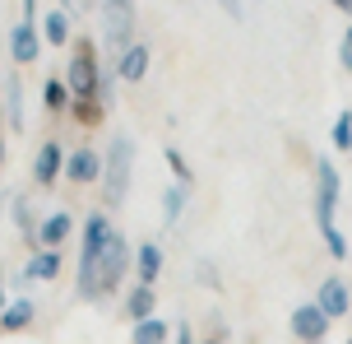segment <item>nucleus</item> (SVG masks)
Returning <instances> with one entry per match:
<instances>
[{
	"label": "nucleus",
	"instance_id": "nucleus-1",
	"mask_svg": "<svg viewBox=\"0 0 352 344\" xmlns=\"http://www.w3.org/2000/svg\"><path fill=\"white\" fill-rule=\"evenodd\" d=\"M338 196H343L338 168L329 163V159H320V163H316V223H320V237H324L329 256H334V261H343V256H348V237L338 233V223H334Z\"/></svg>",
	"mask_w": 352,
	"mask_h": 344
},
{
	"label": "nucleus",
	"instance_id": "nucleus-2",
	"mask_svg": "<svg viewBox=\"0 0 352 344\" xmlns=\"http://www.w3.org/2000/svg\"><path fill=\"white\" fill-rule=\"evenodd\" d=\"M107 237H111V219L93 210L84 223V256H79V298L84 303H98V256H102Z\"/></svg>",
	"mask_w": 352,
	"mask_h": 344
},
{
	"label": "nucleus",
	"instance_id": "nucleus-3",
	"mask_svg": "<svg viewBox=\"0 0 352 344\" xmlns=\"http://www.w3.org/2000/svg\"><path fill=\"white\" fill-rule=\"evenodd\" d=\"M130 172H135V145H130V135H116L102 154V200L116 210L130 191Z\"/></svg>",
	"mask_w": 352,
	"mask_h": 344
},
{
	"label": "nucleus",
	"instance_id": "nucleus-4",
	"mask_svg": "<svg viewBox=\"0 0 352 344\" xmlns=\"http://www.w3.org/2000/svg\"><path fill=\"white\" fill-rule=\"evenodd\" d=\"M65 89H70V98H98V89H102V65H98L93 42H74L70 65H65Z\"/></svg>",
	"mask_w": 352,
	"mask_h": 344
},
{
	"label": "nucleus",
	"instance_id": "nucleus-5",
	"mask_svg": "<svg viewBox=\"0 0 352 344\" xmlns=\"http://www.w3.org/2000/svg\"><path fill=\"white\" fill-rule=\"evenodd\" d=\"M135 42V0H102V52L121 56Z\"/></svg>",
	"mask_w": 352,
	"mask_h": 344
},
{
	"label": "nucleus",
	"instance_id": "nucleus-6",
	"mask_svg": "<svg viewBox=\"0 0 352 344\" xmlns=\"http://www.w3.org/2000/svg\"><path fill=\"white\" fill-rule=\"evenodd\" d=\"M125 270H130V247H125V237L111 228V237H107L102 256H98V298L116 293V284L125 279Z\"/></svg>",
	"mask_w": 352,
	"mask_h": 344
},
{
	"label": "nucleus",
	"instance_id": "nucleus-7",
	"mask_svg": "<svg viewBox=\"0 0 352 344\" xmlns=\"http://www.w3.org/2000/svg\"><path fill=\"white\" fill-rule=\"evenodd\" d=\"M292 335L306 344H316L329 335V316L316 307V303H301V307H292Z\"/></svg>",
	"mask_w": 352,
	"mask_h": 344
},
{
	"label": "nucleus",
	"instance_id": "nucleus-8",
	"mask_svg": "<svg viewBox=\"0 0 352 344\" xmlns=\"http://www.w3.org/2000/svg\"><path fill=\"white\" fill-rule=\"evenodd\" d=\"M144 74H148V42H130V47L116 56V79H125V84H140Z\"/></svg>",
	"mask_w": 352,
	"mask_h": 344
},
{
	"label": "nucleus",
	"instance_id": "nucleus-9",
	"mask_svg": "<svg viewBox=\"0 0 352 344\" xmlns=\"http://www.w3.org/2000/svg\"><path fill=\"white\" fill-rule=\"evenodd\" d=\"M65 177L79 181V186H84V181H98L102 177V154H98V149H74L70 159H65Z\"/></svg>",
	"mask_w": 352,
	"mask_h": 344
},
{
	"label": "nucleus",
	"instance_id": "nucleus-10",
	"mask_svg": "<svg viewBox=\"0 0 352 344\" xmlns=\"http://www.w3.org/2000/svg\"><path fill=\"white\" fill-rule=\"evenodd\" d=\"M60 168H65V149L52 140V145L37 149V159H33V181H37V186H52V181L60 177Z\"/></svg>",
	"mask_w": 352,
	"mask_h": 344
},
{
	"label": "nucleus",
	"instance_id": "nucleus-11",
	"mask_svg": "<svg viewBox=\"0 0 352 344\" xmlns=\"http://www.w3.org/2000/svg\"><path fill=\"white\" fill-rule=\"evenodd\" d=\"M316 307L324 312V316H329V321H334V316H343V312H348V284H343V279H338V274H329V279H324V284H320V298H316Z\"/></svg>",
	"mask_w": 352,
	"mask_h": 344
},
{
	"label": "nucleus",
	"instance_id": "nucleus-12",
	"mask_svg": "<svg viewBox=\"0 0 352 344\" xmlns=\"http://www.w3.org/2000/svg\"><path fill=\"white\" fill-rule=\"evenodd\" d=\"M10 52H14V61H19V65H28V61H37V52H42V42H37V28H33V23H23V19L14 23V33H10Z\"/></svg>",
	"mask_w": 352,
	"mask_h": 344
},
{
	"label": "nucleus",
	"instance_id": "nucleus-13",
	"mask_svg": "<svg viewBox=\"0 0 352 344\" xmlns=\"http://www.w3.org/2000/svg\"><path fill=\"white\" fill-rule=\"evenodd\" d=\"M5 112H10V130H28V112H23V79H19V74L5 79Z\"/></svg>",
	"mask_w": 352,
	"mask_h": 344
},
{
	"label": "nucleus",
	"instance_id": "nucleus-14",
	"mask_svg": "<svg viewBox=\"0 0 352 344\" xmlns=\"http://www.w3.org/2000/svg\"><path fill=\"white\" fill-rule=\"evenodd\" d=\"M70 228H74V223H70V214L60 210V214H52L47 223H37V242H42L47 252H56V247H60V242L70 237Z\"/></svg>",
	"mask_w": 352,
	"mask_h": 344
},
{
	"label": "nucleus",
	"instance_id": "nucleus-15",
	"mask_svg": "<svg viewBox=\"0 0 352 344\" xmlns=\"http://www.w3.org/2000/svg\"><path fill=\"white\" fill-rule=\"evenodd\" d=\"M135 270H140L144 289H153V279L162 274V247L158 242H140V265H135Z\"/></svg>",
	"mask_w": 352,
	"mask_h": 344
},
{
	"label": "nucleus",
	"instance_id": "nucleus-16",
	"mask_svg": "<svg viewBox=\"0 0 352 344\" xmlns=\"http://www.w3.org/2000/svg\"><path fill=\"white\" fill-rule=\"evenodd\" d=\"M153 307H158V298H153V289H144V284H135L130 289V303H125V312H130V321L140 326V321H148L153 316Z\"/></svg>",
	"mask_w": 352,
	"mask_h": 344
},
{
	"label": "nucleus",
	"instance_id": "nucleus-17",
	"mask_svg": "<svg viewBox=\"0 0 352 344\" xmlns=\"http://www.w3.org/2000/svg\"><path fill=\"white\" fill-rule=\"evenodd\" d=\"M56 274H60V256L37 252L33 261H28V270H23V284H28V279H56Z\"/></svg>",
	"mask_w": 352,
	"mask_h": 344
},
{
	"label": "nucleus",
	"instance_id": "nucleus-18",
	"mask_svg": "<svg viewBox=\"0 0 352 344\" xmlns=\"http://www.w3.org/2000/svg\"><path fill=\"white\" fill-rule=\"evenodd\" d=\"M28 321H33V303H28V298L5 303V312H0V326H5V330H23Z\"/></svg>",
	"mask_w": 352,
	"mask_h": 344
},
{
	"label": "nucleus",
	"instance_id": "nucleus-19",
	"mask_svg": "<svg viewBox=\"0 0 352 344\" xmlns=\"http://www.w3.org/2000/svg\"><path fill=\"white\" fill-rule=\"evenodd\" d=\"M186 200H190V191H186V186L162 191V223H167V228H176V219L186 214Z\"/></svg>",
	"mask_w": 352,
	"mask_h": 344
},
{
	"label": "nucleus",
	"instance_id": "nucleus-20",
	"mask_svg": "<svg viewBox=\"0 0 352 344\" xmlns=\"http://www.w3.org/2000/svg\"><path fill=\"white\" fill-rule=\"evenodd\" d=\"M42 33H47L52 47H65V42H70V14H65V10H52L47 23H42Z\"/></svg>",
	"mask_w": 352,
	"mask_h": 344
},
{
	"label": "nucleus",
	"instance_id": "nucleus-21",
	"mask_svg": "<svg viewBox=\"0 0 352 344\" xmlns=\"http://www.w3.org/2000/svg\"><path fill=\"white\" fill-rule=\"evenodd\" d=\"M10 210H14V228L23 237H37V214H33V205H28V196H14L10 200Z\"/></svg>",
	"mask_w": 352,
	"mask_h": 344
},
{
	"label": "nucleus",
	"instance_id": "nucleus-22",
	"mask_svg": "<svg viewBox=\"0 0 352 344\" xmlns=\"http://www.w3.org/2000/svg\"><path fill=\"white\" fill-rule=\"evenodd\" d=\"M162 159H167V168H172V172H176V186H190V181H195L190 163H186V154H181V149H176V145H167V149H162Z\"/></svg>",
	"mask_w": 352,
	"mask_h": 344
},
{
	"label": "nucleus",
	"instance_id": "nucleus-23",
	"mask_svg": "<svg viewBox=\"0 0 352 344\" xmlns=\"http://www.w3.org/2000/svg\"><path fill=\"white\" fill-rule=\"evenodd\" d=\"M162 340H167V321H158V316L135 326V344H162Z\"/></svg>",
	"mask_w": 352,
	"mask_h": 344
},
{
	"label": "nucleus",
	"instance_id": "nucleus-24",
	"mask_svg": "<svg viewBox=\"0 0 352 344\" xmlns=\"http://www.w3.org/2000/svg\"><path fill=\"white\" fill-rule=\"evenodd\" d=\"M42 98H47V108H52V112H65V103H70L65 74H52V79H47V93H42Z\"/></svg>",
	"mask_w": 352,
	"mask_h": 344
},
{
	"label": "nucleus",
	"instance_id": "nucleus-25",
	"mask_svg": "<svg viewBox=\"0 0 352 344\" xmlns=\"http://www.w3.org/2000/svg\"><path fill=\"white\" fill-rule=\"evenodd\" d=\"M74 117H79V126H98L102 121V103L98 98H74Z\"/></svg>",
	"mask_w": 352,
	"mask_h": 344
},
{
	"label": "nucleus",
	"instance_id": "nucleus-26",
	"mask_svg": "<svg viewBox=\"0 0 352 344\" xmlns=\"http://www.w3.org/2000/svg\"><path fill=\"white\" fill-rule=\"evenodd\" d=\"M334 149H343V154L352 149V112H338V121H334Z\"/></svg>",
	"mask_w": 352,
	"mask_h": 344
},
{
	"label": "nucleus",
	"instance_id": "nucleus-27",
	"mask_svg": "<svg viewBox=\"0 0 352 344\" xmlns=\"http://www.w3.org/2000/svg\"><path fill=\"white\" fill-rule=\"evenodd\" d=\"M338 65L352 70V23H348V33H343V42H338Z\"/></svg>",
	"mask_w": 352,
	"mask_h": 344
},
{
	"label": "nucleus",
	"instance_id": "nucleus-28",
	"mask_svg": "<svg viewBox=\"0 0 352 344\" xmlns=\"http://www.w3.org/2000/svg\"><path fill=\"white\" fill-rule=\"evenodd\" d=\"M199 279L204 284H218V270H209V261H199Z\"/></svg>",
	"mask_w": 352,
	"mask_h": 344
},
{
	"label": "nucleus",
	"instance_id": "nucleus-29",
	"mask_svg": "<svg viewBox=\"0 0 352 344\" xmlns=\"http://www.w3.org/2000/svg\"><path fill=\"white\" fill-rule=\"evenodd\" d=\"M176 344H195V340H190V326H186V321L176 326Z\"/></svg>",
	"mask_w": 352,
	"mask_h": 344
},
{
	"label": "nucleus",
	"instance_id": "nucleus-30",
	"mask_svg": "<svg viewBox=\"0 0 352 344\" xmlns=\"http://www.w3.org/2000/svg\"><path fill=\"white\" fill-rule=\"evenodd\" d=\"M223 10H228L232 19H241V0H223Z\"/></svg>",
	"mask_w": 352,
	"mask_h": 344
},
{
	"label": "nucleus",
	"instance_id": "nucleus-31",
	"mask_svg": "<svg viewBox=\"0 0 352 344\" xmlns=\"http://www.w3.org/2000/svg\"><path fill=\"white\" fill-rule=\"evenodd\" d=\"M338 10H343V14H352V0H334Z\"/></svg>",
	"mask_w": 352,
	"mask_h": 344
},
{
	"label": "nucleus",
	"instance_id": "nucleus-32",
	"mask_svg": "<svg viewBox=\"0 0 352 344\" xmlns=\"http://www.w3.org/2000/svg\"><path fill=\"white\" fill-rule=\"evenodd\" d=\"M5 303H10V298H5V289H0V312H5Z\"/></svg>",
	"mask_w": 352,
	"mask_h": 344
},
{
	"label": "nucleus",
	"instance_id": "nucleus-33",
	"mask_svg": "<svg viewBox=\"0 0 352 344\" xmlns=\"http://www.w3.org/2000/svg\"><path fill=\"white\" fill-rule=\"evenodd\" d=\"M0 168H5V140H0Z\"/></svg>",
	"mask_w": 352,
	"mask_h": 344
},
{
	"label": "nucleus",
	"instance_id": "nucleus-34",
	"mask_svg": "<svg viewBox=\"0 0 352 344\" xmlns=\"http://www.w3.org/2000/svg\"><path fill=\"white\" fill-rule=\"evenodd\" d=\"M204 344H223V340H204Z\"/></svg>",
	"mask_w": 352,
	"mask_h": 344
},
{
	"label": "nucleus",
	"instance_id": "nucleus-35",
	"mask_svg": "<svg viewBox=\"0 0 352 344\" xmlns=\"http://www.w3.org/2000/svg\"><path fill=\"white\" fill-rule=\"evenodd\" d=\"M0 89H5V79H0Z\"/></svg>",
	"mask_w": 352,
	"mask_h": 344
}]
</instances>
